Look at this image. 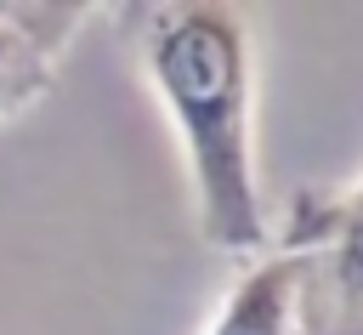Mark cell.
Returning <instances> with one entry per match:
<instances>
[{
  "mask_svg": "<svg viewBox=\"0 0 363 335\" xmlns=\"http://www.w3.org/2000/svg\"><path fill=\"white\" fill-rule=\"evenodd\" d=\"M79 17H85L79 6H0V85L45 91L51 57L62 51Z\"/></svg>",
  "mask_w": 363,
  "mask_h": 335,
  "instance_id": "277c9868",
  "label": "cell"
},
{
  "mask_svg": "<svg viewBox=\"0 0 363 335\" xmlns=\"http://www.w3.org/2000/svg\"><path fill=\"white\" fill-rule=\"evenodd\" d=\"M142 74L164 102L187 153L199 227L227 256H261L272 227L255 176V62L238 6L216 0H153L125 11Z\"/></svg>",
  "mask_w": 363,
  "mask_h": 335,
  "instance_id": "6da1fadb",
  "label": "cell"
},
{
  "mask_svg": "<svg viewBox=\"0 0 363 335\" xmlns=\"http://www.w3.org/2000/svg\"><path fill=\"white\" fill-rule=\"evenodd\" d=\"M204 335H301V261L295 250H261L221 295Z\"/></svg>",
  "mask_w": 363,
  "mask_h": 335,
  "instance_id": "3957f363",
  "label": "cell"
},
{
  "mask_svg": "<svg viewBox=\"0 0 363 335\" xmlns=\"http://www.w3.org/2000/svg\"><path fill=\"white\" fill-rule=\"evenodd\" d=\"M28 97H40V85H0V114H11V108H23Z\"/></svg>",
  "mask_w": 363,
  "mask_h": 335,
  "instance_id": "5b68a950",
  "label": "cell"
},
{
  "mask_svg": "<svg viewBox=\"0 0 363 335\" xmlns=\"http://www.w3.org/2000/svg\"><path fill=\"white\" fill-rule=\"evenodd\" d=\"M284 250L301 261V335H363V182L301 199Z\"/></svg>",
  "mask_w": 363,
  "mask_h": 335,
  "instance_id": "7a4b0ae2",
  "label": "cell"
}]
</instances>
